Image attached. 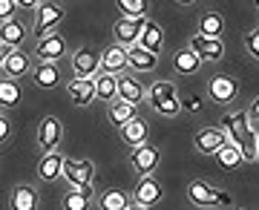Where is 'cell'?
<instances>
[{"mask_svg":"<svg viewBox=\"0 0 259 210\" xmlns=\"http://www.w3.org/2000/svg\"><path fill=\"white\" fill-rule=\"evenodd\" d=\"M187 199H190V204H196V207H204V210H213V207H222L228 210L233 204L231 193L219 190V187H213L210 182H204V179H196V182L187 184Z\"/></svg>","mask_w":259,"mask_h":210,"instance_id":"1","label":"cell"},{"mask_svg":"<svg viewBox=\"0 0 259 210\" xmlns=\"http://www.w3.org/2000/svg\"><path fill=\"white\" fill-rule=\"evenodd\" d=\"M66 18V6L64 3H55V0H40V6L35 9V23H32V35L40 40V37L55 35V29L64 23Z\"/></svg>","mask_w":259,"mask_h":210,"instance_id":"2","label":"cell"},{"mask_svg":"<svg viewBox=\"0 0 259 210\" xmlns=\"http://www.w3.org/2000/svg\"><path fill=\"white\" fill-rule=\"evenodd\" d=\"M161 199H164V187H161V182H158L156 176H141L139 182H136V187L130 190V201L141 210H150Z\"/></svg>","mask_w":259,"mask_h":210,"instance_id":"3","label":"cell"},{"mask_svg":"<svg viewBox=\"0 0 259 210\" xmlns=\"http://www.w3.org/2000/svg\"><path fill=\"white\" fill-rule=\"evenodd\" d=\"M72 78L78 81H93L95 75L101 72V52L93 46H81L72 52Z\"/></svg>","mask_w":259,"mask_h":210,"instance_id":"4","label":"cell"},{"mask_svg":"<svg viewBox=\"0 0 259 210\" xmlns=\"http://www.w3.org/2000/svg\"><path fill=\"white\" fill-rule=\"evenodd\" d=\"M61 179H64L69 187L81 190V187H87V184H93V179H95V164L90 161V158H64Z\"/></svg>","mask_w":259,"mask_h":210,"instance_id":"5","label":"cell"},{"mask_svg":"<svg viewBox=\"0 0 259 210\" xmlns=\"http://www.w3.org/2000/svg\"><path fill=\"white\" fill-rule=\"evenodd\" d=\"M158 164H161V150H158L156 144H141L136 147V150H130V167L141 176H156Z\"/></svg>","mask_w":259,"mask_h":210,"instance_id":"6","label":"cell"},{"mask_svg":"<svg viewBox=\"0 0 259 210\" xmlns=\"http://www.w3.org/2000/svg\"><path fill=\"white\" fill-rule=\"evenodd\" d=\"M207 98L219 107H231L239 98V81L233 75H213L207 83Z\"/></svg>","mask_w":259,"mask_h":210,"instance_id":"7","label":"cell"},{"mask_svg":"<svg viewBox=\"0 0 259 210\" xmlns=\"http://www.w3.org/2000/svg\"><path fill=\"white\" fill-rule=\"evenodd\" d=\"M69 52V46H66V40L61 35H49V37H40L35 44V52H32V61L35 64H58L61 58Z\"/></svg>","mask_w":259,"mask_h":210,"instance_id":"8","label":"cell"},{"mask_svg":"<svg viewBox=\"0 0 259 210\" xmlns=\"http://www.w3.org/2000/svg\"><path fill=\"white\" fill-rule=\"evenodd\" d=\"M32 55H26L23 49H9L6 58H3V66H0V78H6V81H18L20 78H26L32 72Z\"/></svg>","mask_w":259,"mask_h":210,"instance_id":"9","label":"cell"},{"mask_svg":"<svg viewBox=\"0 0 259 210\" xmlns=\"http://www.w3.org/2000/svg\"><path fill=\"white\" fill-rule=\"evenodd\" d=\"M187 49L199 58V64H216L225 58V44L216 40V37H202V35H193L187 40Z\"/></svg>","mask_w":259,"mask_h":210,"instance_id":"10","label":"cell"},{"mask_svg":"<svg viewBox=\"0 0 259 210\" xmlns=\"http://www.w3.org/2000/svg\"><path fill=\"white\" fill-rule=\"evenodd\" d=\"M61 138H64V124H61V118L44 115L40 124H37V147H40V153L58 150L61 147Z\"/></svg>","mask_w":259,"mask_h":210,"instance_id":"11","label":"cell"},{"mask_svg":"<svg viewBox=\"0 0 259 210\" xmlns=\"http://www.w3.org/2000/svg\"><path fill=\"white\" fill-rule=\"evenodd\" d=\"M144 20L147 18H118L115 20V23H112V40H115V46L130 49V46L139 44V35H141V29H144Z\"/></svg>","mask_w":259,"mask_h":210,"instance_id":"12","label":"cell"},{"mask_svg":"<svg viewBox=\"0 0 259 210\" xmlns=\"http://www.w3.org/2000/svg\"><path fill=\"white\" fill-rule=\"evenodd\" d=\"M144 95H147V87H144L136 75H121V78H118L115 101L130 104V107H139V104H144Z\"/></svg>","mask_w":259,"mask_h":210,"instance_id":"13","label":"cell"},{"mask_svg":"<svg viewBox=\"0 0 259 210\" xmlns=\"http://www.w3.org/2000/svg\"><path fill=\"white\" fill-rule=\"evenodd\" d=\"M29 37V26L23 20L12 18L6 23H0V46L3 49H20V44H26Z\"/></svg>","mask_w":259,"mask_h":210,"instance_id":"14","label":"cell"},{"mask_svg":"<svg viewBox=\"0 0 259 210\" xmlns=\"http://www.w3.org/2000/svg\"><path fill=\"white\" fill-rule=\"evenodd\" d=\"M225 144H228V138L222 136V130H216V127H202L193 136V147L202 155H216Z\"/></svg>","mask_w":259,"mask_h":210,"instance_id":"15","label":"cell"},{"mask_svg":"<svg viewBox=\"0 0 259 210\" xmlns=\"http://www.w3.org/2000/svg\"><path fill=\"white\" fill-rule=\"evenodd\" d=\"M40 193L35 184H15L9 193V210H37Z\"/></svg>","mask_w":259,"mask_h":210,"instance_id":"16","label":"cell"},{"mask_svg":"<svg viewBox=\"0 0 259 210\" xmlns=\"http://www.w3.org/2000/svg\"><path fill=\"white\" fill-rule=\"evenodd\" d=\"M139 49H144V52H150V55H156L164 49V29L158 26L156 20H144V29H141V35H139Z\"/></svg>","mask_w":259,"mask_h":210,"instance_id":"17","label":"cell"},{"mask_svg":"<svg viewBox=\"0 0 259 210\" xmlns=\"http://www.w3.org/2000/svg\"><path fill=\"white\" fill-rule=\"evenodd\" d=\"M101 72L104 75H112V78H121L127 72V49L110 44L107 49L101 52Z\"/></svg>","mask_w":259,"mask_h":210,"instance_id":"18","label":"cell"},{"mask_svg":"<svg viewBox=\"0 0 259 210\" xmlns=\"http://www.w3.org/2000/svg\"><path fill=\"white\" fill-rule=\"evenodd\" d=\"M29 78H32V83H35L37 90H58L61 87V69H58V64H35Z\"/></svg>","mask_w":259,"mask_h":210,"instance_id":"19","label":"cell"},{"mask_svg":"<svg viewBox=\"0 0 259 210\" xmlns=\"http://www.w3.org/2000/svg\"><path fill=\"white\" fill-rule=\"evenodd\" d=\"M64 158H66V155H61V150L44 153L40 158H37V179H40V182H58V179H61Z\"/></svg>","mask_w":259,"mask_h":210,"instance_id":"20","label":"cell"},{"mask_svg":"<svg viewBox=\"0 0 259 210\" xmlns=\"http://www.w3.org/2000/svg\"><path fill=\"white\" fill-rule=\"evenodd\" d=\"M66 98H69L72 107H90L95 101V83L93 81H78V78L66 81Z\"/></svg>","mask_w":259,"mask_h":210,"instance_id":"21","label":"cell"},{"mask_svg":"<svg viewBox=\"0 0 259 210\" xmlns=\"http://www.w3.org/2000/svg\"><path fill=\"white\" fill-rule=\"evenodd\" d=\"M93 199H95V187L93 184H87V187H81V190L66 187L64 199H61V207L64 210H90L93 207Z\"/></svg>","mask_w":259,"mask_h":210,"instance_id":"22","label":"cell"},{"mask_svg":"<svg viewBox=\"0 0 259 210\" xmlns=\"http://www.w3.org/2000/svg\"><path fill=\"white\" fill-rule=\"evenodd\" d=\"M118 136H121V141L130 147V150H136V147H141V144H147V136H150V127H147V121L141 118H133L127 124V127H121L118 130Z\"/></svg>","mask_w":259,"mask_h":210,"instance_id":"23","label":"cell"},{"mask_svg":"<svg viewBox=\"0 0 259 210\" xmlns=\"http://www.w3.org/2000/svg\"><path fill=\"white\" fill-rule=\"evenodd\" d=\"M23 101V90H20L18 81H6L0 78V110L3 112H15Z\"/></svg>","mask_w":259,"mask_h":210,"instance_id":"24","label":"cell"},{"mask_svg":"<svg viewBox=\"0 0 259 210\" xmlns=\"http://www.w3.org/2000/svg\"><path fill=\"white\" fill-rule=\"evenodd\" d=\"M176 98H179V90H176V83H170V81H156L153 87H147V95H144V101L153 110L158 104H167V101H176Z\"/></svg>","mask_w":259,"mask_h":210,"instance_id":"25","label":"cell"},{"mask_svg":"<svg viewBox=\"0 0 259 210\" xmlns=\"http://www.w3.org/2000/svg\"><path fill=\"white\" fill-rule=\"evenodd\" d=\"M156 64H158V58L139 49V46H130L127 49V69H133V72H153Z\"/></svg>","mask_w":259,"mask_h":210,"instance_id":"26","label":"cell"},{"mask_svg":"<svg viewBox=\"0 0 259 210\" xmlns=\"http://www.w3.org/2000/svg\"><path fill=\"white\" fill-rule=\"evenodd\" d=\"M196 35L222 40V35H225V18L219 15V12H204L202 18H199V32H196Z\"/></svg>","mask_w":259,"mask_h":210,"instance_id":"27","label":"cell"},{"mask_svg":"<svg viewBox=\"0 0 259 210\" xmlns=\"http://www.w3.org/2000/svg\"><path fill=\"white\" fill-rule=\"evenodd\" d=\"M107 118H110V124L115 130L127 127L133 118H139V107H130V104H121V101H112L110 112H107Z\"/></svg>","mask_w":259,"mask_h":210,"instance_id":"28","label":"cell"},{"mask_svg":"<svg viewBox=\"0 0 259 210\" xmlns=\"http://www.w3.org/2000/svg\"><path fill=\"white\" fill-rule=\"evenodd\" d=\"M98 199V207L101 210H127L133 201H130V193L127 190H118V187H112V190L101 193V196H95Z\"/></svg>","mask_w":259,"mask_h":210,"instance_id":"29","label":"cell"},{"mask_svg":"<svg viewBox=\"0 0 259 210\" xmlns=\"http://www.w3.org/2000/svg\"><path fill=\"white\" fill-rule=\"evenodd\" d=\"M93 83H95V101H115V90H118V78H112V75H104V72H98L93 78Z\"/></svg>","mask_w":259,"mask_h":210,"instance_id":"30","label":"cell"},{"mask_svg":"<svg viewBox=\"0 0 259 210\" xmlns=\"http://www.w3.org/2000/svg\"><path fill=\"white\" fill-rule=\"evenodd\" d=\"M173 69H176L179 75H193V72L202 69V64H199V58L185 46V49H179L176 55H173Z\"/></svg>","mask_w":259,"mask_h":210,"instance_id":"31","label":"cell"},{"mask_svg":"<svg viewBox=\"0 0 259 210\" xmlns=\"http://www.w3.org/2000/svg\"><path fill=\"white\" fill-rule=\"evenodd\" d=\"M213 158H216V164L222 167V170H236L239 164H245V161H242V153L233 144H225L219 153L213 155Z\"/></svg>","mask_w":259,"mask_h":210,"instance_id":"32","label":"cell"},{"mask_svg":"<svg viewBox=\"0 0 259 210\" xmlns=\"http://www.w3.org/2000/svg\"><path fill=\"white\" fill-rule=\"evenodd\" d=\"M121 18H147V3L144 0H118L115 3Z\"/></svg>","mask_w":259,"mask_h":210,"instance_id":"33","label":"cell"},{"mask_svg":"<svg viewBox=\"0 0 259 210\" xmlns=\"http://www.w3.org/2000/svg\"><path fill=\"white\" fill-rule=\"evenodd\" d=\"M12 136H15V121H12L9 112H3V110H0V147H3V144H9Z\"/></svg>","mask_w":259,"mask_h":210,"instance_id":"34","label":"cell"},{"mask_svg":"<svg viewBox=\"0 0 259 210\" xmlns=\"http://www.w3.org/2000/svg\"><path fill=\"white\" fill-rule=\"evenodd\" d=\"M179 104H182V112H202V98L196 95H179Z\"/></svg>","mask_w":259,"mask_h":210,"instance_id":"35","label":"cell"},{"mask_svg":"<svg viewBox=\"0 0 259 210\" xmlns=\"http://www.w3.org/2000/svg\"><path fill=\"white\" fill-rule=\"evenodd\" d=\"M245 49H248L250 58H259V29H250L245 35Z\"/></svg>","mask_w":259,"mask_h":210,"instance_id":"36","label":"cell"},{"mask_svg":"<svg viewBox=\"0 0 259 210\" xmlns=\"http://www.w3.org/2000/svg\"><path fill=\"white\" fill-rule=\"evenodd\" d=\"M18 15V3L15 0H0V23H6Z\"/></svg>","mask_w":259,"mask_h":210,"instance_id":"37","label":"cell"},{"mask_svg":"<svg viewBox=\"0 0 259 210\" xmlns=\"http://www.w3.org/2000/svg\"><path fill=\"white\" fill-rule=\"evenodd\" d=\"M245 121H248V127L253 130V133H256V130H259V101H256V98L250 101L248 112H245Z\"/></svg>","mask_w":259,"mask_h":210,"instance_id":"38","label":"cell"},{"mask_svg":"<svg viewBox=\"0 0 259 210\" xmlns=\"http://www.w3.org/2000/svg\"><path fill=\"white\" fill-rule=\"evenodd\" d=\"M15 3H18V9H32V12L40 6V0H15Z\"/></svg>","mask_w":259,"mask_h":210,"instance_id":"39","label":"cell"},{"mask_svg":"<svg viewBox=\"0 0 259 210\" xmlns=\"http://www.w3.org/2000/svg\"><path fill=\"white\" fill-rule=\"evenodd\" d=\"M6 52H9V49H3V46H0V66H3V58H6Z\"/></svg>","mask_w":259,"mask_h":210,"instance_id":"40","label":"cell"},{"mask_svg":"<svg viewBox=\"0 0 259 210\" xmlns=\"http://www.w3.org/2000/svg\"><path fill=\"white\" fill-rule=\"evenodd\" d=\"M127 210H141V207H136V204H130V207Z\"/></svg>","mask_w":259,"mask_h":210,"instance_id":"41","label":"cell"},{"mask_svg":"<svg viewBox=\"0 0 259 210\" xmlns=\"http://www.w3.org/2000/svg\"><path fill=\"white\" fill-rule=\"evenodd\" d=\"M231 210H245V207H231Z\"/></svg>","mask_w":259,"mask_h":210,"instance_id":"42","label":"cell"}]
</instances>
